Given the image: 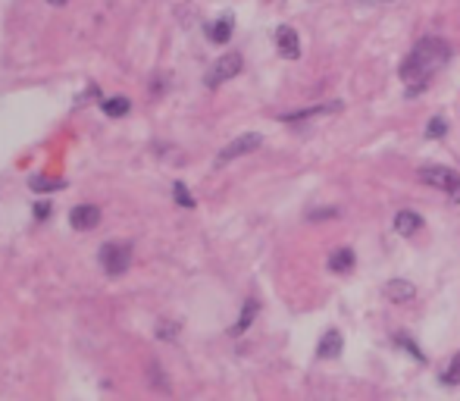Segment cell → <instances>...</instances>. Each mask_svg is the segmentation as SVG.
<instances>
[{
  "label": "cell",
  "mask_w": 460,
  "mask_h": 401,
  "mask_svg": "<svg viewBox=\"0 0 460 401\" xmlns=\"http://www.w3.org/2000/svg\"><path fill=\"white\" fill-rule=\"evenodd\" d=\"M260 144H263V135H260V132H248V135L235 138V141H232V144H226V148L219 150L217 164H229V160H238V157L250 154V150H257Z\"/></svg>",
  "instance_id": "5"
},
{
  "label": "cell",
  "mask_w": 460,
  "mask_h": 401,
  "mask_svg": "<svg viewBox=\"0 0 460 401\" xmlns=\"http://www.w3.org/2000/svg\"><path fill=\"white\" fill-rule=\"evenodd\" d=\"M441 380H445V386H460V354L448 364V370L441 373Z\"/></svg>",
  "instance_id": "17"
},
{
  "label": "cell",
  "mask_w": 460,
  "mask_h": 401,
  "mask_svg": "<svg viewBox=\"0 0 460 401\" xmlns=\"http://www.w3.org/2000/svg\"><path fill=\"white\" fill-rule=\"evenodd\" d=\"M394 342H398L401 348H407V351H410L417 360H420V364H423V360H426V358H423V351H420V348H417V345H413V342L407 339V335H394Z\"/></svg>",
  "instance_id": "20"
},
{
  "label": "cell",
  "mask_w": 460,
  "mask_h": 401,
  "mask_svg": "<svg viewBox=\"0 0 460 401\" xmlns=\"http://www.w3.org/2000/svg\"><path fill=\"white\" fill-rule=\"evenodd\" d=\"M101 266L107 270V276H122V273L132 266V248L116 245V242L103 245L101 248Z\"/></svg>",
  "instance_id": "3"
},
{
  "label": "cell",
  "mask_w": 460,
  "mask_h": 401,
  "mask_svg": "<svg viewBox=\"0 0 460 401\" xmlns=\"http://www.w3.org/2000/svg\"><path fill=\"white\" fill-rule=\"evenodd\" d=\"M354 251L351 248H339V251H332V257H329V270L332 273H351L354 270Z\"/></svg>",
  "instance_id": "12"
},
{
  "label": "cell",
  "mask_w": 460,
  "mask_h": 401,
  "mask_svg": "<svg viewBox=\"0 0 460 401\" xmlns=\"http://www.w3.org/2000/svg\"><path fill=\"white\" fill-rule=\"evenodd\" d=\"M241 66H244V60H241V54H238V50L223 54L217 63H213L210 75H207V85H210V88H217V85L229 82V79H235V75L241 72Z\"/></svg>",
  "instance_id": "4"
},
{
  "label": "cell",
  "mask_w": 460,
  "mask_h": 401,
  "mask_svg": "<svg viewBox=\"0 0 460 401\" xmlns=\"http://www.w3.org/2000/svg\"><path fill=\"white\" fill-rule=\"evenodd\" d=\"M34 217H38V219H48L50 217V204H48V201H38V204H34Z\"/></svg>",
  "instance_id": "21"
},
{
  "label": "cell",
  "mask_w": 460,
  "mask_h": 401,
  "mask_svg": "<svg viewBox=\"0 0 460 401\" xmlns=\"http://www.w3.org/2000/svg\"><path fill=\"white\" fill-rule=\"evenodd\" d=\"M341 348H345V335H341L339 329H326L323 339H319V345H317V354L323 360H329V358H339Z\"/></svg>",
  "instance_id": "9"
},
{
  "label": "cell",
  "mask_w": 460,
  "mask_h": 401,
  "mask_svg": "<svg viewBox=\"0 0 460 401\" xmlns=\"http://www.w3.org/2000/svg\"><path fill=\"white\" fill-rule=\"evenodd\" d=\"M341 104H317V107H307V110H294V113H285L282 123H301V119H310V116L319 113H329V110H339Z\"/></svg>",
  "instance_id": "13"
},
{
  "label": "cell",
  "mask_w": 460,
  "mask_h": 401,
  "mask_svg": "<svg viewBox=\"0 0 460 401\" xmlns=\"http://www.w3.org/2000/svg\"><path fill=\"white\" fill-rule=\"evenodd\" d=\"M382 298L392 301V304H407V301L417 298V286L407 282V279H388L382 286Z\"/></svg>",
  "instance_id": "6"
},
{
  "label": "cell",
  "mask_w": 460,
  "mask_h": 401,
  "mask_svg": "<svg viewBox=\"0 0 460 401\" xmlns=\"http://www.w3.org/2000/svg\"><path fill=\"white\" fill-rule=\"evenodd\" d=\"M172 195H176V204H179V207H194V204H197L194 197H191V191L185 188L182 182H176V185H172Z\"/></svg>",
  "instance_id": "19"
},
{
  "label": "cell",
  "mask_w": 460,
  "mask_h": 401,
  "mask_svg": "<svg viewBox=\"0 0 460 401\" xmlns=\"http://www.w3.org/2000/svg\"><path fill=\"white\" fill-rule=\"evenodd\" d=\"M50 7H63V3H69V0H48Z\"/></svg>",
  "instance_id": "23"
},
{
  "label": "cell",
  "mask_w": 460,
  "mask_h": 401,
  "mask_svg": "<svg viewBox=\"0 0 460 401\" xmlns=\"http://www.w3.org/2000/svg\"><path fill=\"white\" fill-rule=\"evenodd\" d=\"M420 182L423 185H432V188L445 191L451 197L454 204H460V176L448 166H423L420 170Z\"/></svg>",
  "instance_id": "2"
},
{
  "label": "cell",
  "mask_w": 460,
  "mask_h": 401,
  "mask_svg": "<svg viewBox=\"0 0 460 401\" xmlns=\"http://www.w3.org/2000/svg\"><path fill=\"white\" fill-rule=\"evenodd\" d=\"M32 191H44V195H48V191H60L63 188V182L60 179H48V176H32Z\"/></svg>",
  "instance_id": "16"
},
{
  "label": "cell",
  "mask_w": 460,
  "mask_h": 401,
  "mask_svg": "<svg viewBox=\"0 0 460 401\" xmlns=\"http://www.w3.org/2000/svg\"><path fill=\"white\" fill-rule=\"evenodd\" d=\"M101 107L107 116H126L129 113V97H107Z\"/></svg>",
  "instance_id": "15"
},
{
  "label": "cell",
  "mask_w": 460,
  "mask_h": 401,
  "mask_svg": "<svg viewBox=\"0 0 460 401\" xmlns=\"http://www.w3.org/2000/svg\"><path fill=\"white\" fill-rule=\"evenodd\" d=\"M448 135V123L441 119V116H435V119H429L426 123V138H445Z\"/></svg>",
  "instance_id": "18"
},
{
  "label": "cell",
  "mask_w": 460,
  "mask_h": 401,
  "mask_svg": "<svg viewBox=\"0 0 460 401\" xmlns=\"http://www.w3.org/2000/svg\"><path fill=\"white\" fill-rule=\"evenodd\" d=\"M232 26H235V22H232V16H223V19H217V22H210V26H207V38H210L213 44H226L232 38Z\"/></svg>",
  "instance_id": "11"
},
{
  "label": "cell",
  "mask_w": 460,
  "mask_h": 401,
  "mask_svg": "<svg viewBox=\"0 0 460 401\" xmlns=\"http://www.w3.org/2000/svg\"><path fill=\"white\" fill-rule=\"evenodd\" d=\"M276 48L285 60H298L301 57V38L291 26H279L276 28Z\"/></svg>",
  "instance_id": "7"
},
{
  "label": "cell",
  "mask_w": 460,
  "mask_h": 401,
  "mask_svg": "<svg viewBox=\"0 0 460 401\" xmlns=\"http://www.w3.org/2000/svg\"><path fill=\"white\" fill-rule=\"evenodd\" d=\"M426 226V219L420 217L417 211H398L394 213V229H398V235H417V232Z\"/></svg>",
  "instance_id": "10"
},
{
  "label": "cell",
  "mask_w": 460,
  "mask_h": 401,
  "mask_svg": "<svg viewBox=\"0 0 460 401\" xmlns=\"http://www.w3.org/2000/svg\"><path fill=\"white\" fill-rule=\"evenodd\" d=\"M448 60H451V48L441 38H420V41L413 44V50L401 63V79L407 85V97L426 91V85L432 82V75Z\"/></svg>",
  "instance_id": "1"
},
{
  "label": "cell",
  "mask_w": 460,
  "mask_h": 401,
  "mask_svg": "<svg viewBox=\"0 0 460 401\" xmlns=\"http://www.w3.org/2000/svg\"><path fill=\"white\" fill-rule=\"evenodd\" d=\"M69 223H72L79 232H88L101 223V211H97L94 204H79V207L69 211Z\"/></svg>",
  "instance_id": "8"
},
{
  "label": "cell",
  "mask_w": 460,
  "mask_h": 401,
  "mask_svg": "<svg viewBox=\"0 0 460 401\" xmlns=\"http://www.w3.org/2000/svg\"><path fill=\"white\" fill-rule=\"evenodd\" d=\"M339 211H317V213H310V219H326V217H335Z\"/></svg>",
  "instance_id": "22"
},
{
  "label": "cell",
  "mask_w": 460,
  "mask_h": 401,
  "mask_svg": "<svg viewBox=\"0 0 460 401\" xmlns=\"http://www.w3.org/2000/svg\"><path fill=\"white\" fill-rule=\"evenodd\" d=\"M257 311H260V304H257L254 298H248V301H244V311H241V317H238V323L232 326V335L248 333V329H250V323H254V317H257Z\"/></svg>",
  "instance_id": "14"
}]
</instances>
